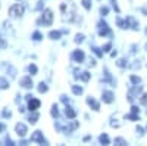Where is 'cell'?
Wrapping results in <instances>:
<instances>
[{"mask_svg": "<svg viewBox=\"0 0 147 146\" xmlns=\"http://www.w3.org/2000/svg\"><path fill=\"white\" fill-rule=\"evenodd\" d=\"M43 6H44V2L43 0H40V2H37V6L34 10H43Z\"/></svg>", "mask_w": 147, "mask_h": 146, "instance_id": "obj_30", "label": "cell"}, {"mask_svg": "<svg viewBox=\"0 0 147 146\" xmlns=\"http://www.w3.org/2000/svg\"><path fill=\"white\" fill-rule=\"evenodd\" d=\"M100 14H102V15H107V14H109V7L102 6V7H100Z\"/></svg>", "mask_w": 147, "mask_h": 146, "instance_id": "obj_33", "label": "cell"}, {"mask_svg": "<svg viewBox=\"0 0 147 146\" xmlns=\"http://www.w3.org/2000/svg\"><path fill=\"white\" fill-rule=\"evenodd\" d=\"M90 77H91V74H90L88 71H82L81 74H80V78H81L84 83H87V81L90 80Z\"/></svg>", "mask_w": 147, "mask_h": 146, "instance_id": "obj_15", "label": "cell"}, {"mask_svg": "<svg viewBox=\"0 0 147 146\" xmlns=\"http://www.w3.org/2000/svg\"><path fill=\"white\" fill-rule=\"evenodd\" d=\"M97 27H99V35L100 37H106V35H110V33H112L105 21H100L99 24H97Z\"/></svg>", "mask_w": 147, "mask_h": 146, "instance_id": "obj_3", "label": "cell"}, {"mask_svg": "<svg viewBox=\"0 0 147 146\" xmlns=\"http://www.w3.org/2000/svg\"><path fill=\"white\" fill-rule=\"evenodd\" d=\"M90 139H91V137H90V136H85V137H84V142H88V140H90Z\"/></svg>", "mask_w": 147, "mask_h": 146, "instance_id": "obj_46", "label": "cell"}, {"mask_svg": "<svg viewBox=\"0 0 147 146\" xmlns=\"http://www.w3.org/2000/svg\"><path fill=\"white\" fill-rule=\"evenodd\" d=\"M60 101H62L63 103H66V105H68V102H69V101H68V97H66L65 94H62V96H60Z\"/></svg>", "mask_w": 147, "mask_h": 146, "instance_id": "obj_37", "label": "cell"}, {"mask_svg": "<svg viewBox=\"0 0 147 146\" xmlns=\"http://www.w3.org/2000/svg\"><path fill=\"white\" fill-rule=\"evenodd\" d=\"M102 101L105 102V103H112L113 102V93L112 92H103L102 93Z\"/></svg>", "mask_w": 147, "mask_h": 146, "instance_id": "obj_10", "label": "cell"}, {"mask_svg": "<svg viewBox=\"0 0 147 146\" xmlns=\"http://www.w3.org/2000/svg\"><path fill=\"white\" fill-rule=\"evenodd\" d=\"M2 115H3V118H10V117H12V112H10V111H7V109H3Z\"/></svg>", "mask_w": 147, "mask_h": 146, "instance_id": "obj_31", "label": "cell"}, {"mask_svg": "<svg viewBox=\"0 0 147 146\" xmlns=\"http://www.w3.org/2000/svg\"><path fill=\"white\" fill-rule=\"evenodd\" d=\"M66 7H68V3H62V5H60V12H62V14H65Z\"/></svg>", "mask_w": 147, "mask_h": 146, "instance_id": "obj_36", "label": "cell"}, {"mask_svg": "<svg viewBox=\"0 0 147 146\" xmlns=\"http://www.w3.org/2000/svg\"><path fill=\"white\" fill-rule=\"evenodd\" d=\"M24 6L22 5H13V6H10L9 7V15L12 18H18V16H22L24 15Z\"/></svg>", "mask_w": 147, "mask_h": 146, "instance_id": "obj_1", "label": "cell"}, {"mask_svg": "<svg viewBox=\"0 0 147 146\" xmlns=\"http://www.w3.org/2000/svg\"><path fill=\"white\" fill-rule=\"evenodd\" d=\"M41 22L44 24L46 27H50L52 22H53V12L50 9H46L43 12V16H41Z\"/></svg>", "mask_w": 147, "mask_h": 146, "instance_id": "obj_2", "label": "cell"}, {"mask_svg": "<svg viewBox=\"0 0 147 146\" xmlns=\"http://www.w3.org/2000/svg\"><path fill=\"white\" fill-rule=\"evenodd\" d=\"M140 103L141 105H147V94L144 93L143 96H141V99H140Z\"/></svg>", "mask_w": 147, "mask_h": 146, "instance_id": "obj_34", "label": "cell"}, {"mask_svg": "<svg viewBox=\"0 0 147 146\" xmlns=\"http://www.w3.org/2000/svg\"><path fill=\"white\" fill-rule=\"evenodd\" d=\"M40 105H41V102L38 99H35V97H32V99L28 101V109L30 111H37V109L40 108Z\"/></svg>", "mask_w": 147, "mask_h": 146, "instance_id": "obj_8", "label": "cell"}, {"mask_svg": "<svg viewBox=\"0 0 147 146\" xmlns=\"http://www.w3.org/2000/svg\"><path fill=\"white\" fill-rule=\"evenodd\" d=\"M110 3H112V6H113V9L118 12V14H119V12H121V9H119V6H118V3H116V0H110Z\"/></svg>", "mask_w": 147, "mask_h": 146, "instance_id": "obj_32", "label": "cell"}, {"mask_svg": "<svg viewBox=\"0 0 147 146\" xmlns=\"http://www.w3.org/2000/svg\"><path fill=\"white\" fill-rule=\"evenodd\" d=\"M49 37H50L52 40H59L60 37H62V31H50L49 33Z\"/></svg>", "mask_w": 147, "mask_h": 146, "instance_id": "obj_14", "label": "cell"}, {"mask_svg": "<svg viewBox=\"0 0 147 146\" xmlns=\"http://www.w3.org/2000/svg\"><path fill=\"white\" fill-rule=\"evenodd\" d=\"M141 90H143V87L138 86V84H136V86H134L132 89H129V92H128V94H127L128 102H134V99H136V94H138Z\"/></svg>", "mask_w": 147, "mask_h": 146, "instance_id": "obj_4", "label": "cell"}, {"mask_svg": "<svg viewBox=\"0 0 147 146\" xmlns=\"http://www.w3.org/2000/svg\"><path fill=\"white\" fill-rule=\"evenodd\" d=\"M37 90H38L40 93H46V92L49 90V87H47V84H46V83H40V84H38V87H37Z\"/></svg>", "mask_w": 147, "mask_h": 146, "instance_id": "obj_20", "label": "cell"}, {"mask_svg": "<svg viewBox=\"0 0 147 146\" xmlns=\"http://www.w3.org/2000/svg\"><path fill=\"white\" fill-rule=\"evenodd\" d=\"M30 99H32V96H31V94H27V96H25V101H30Z\"/></svg>", "mask_w": 147, "mask_h": 146, "instance_id": "obj_44", "label": "cell"}, {"mask_svg": "<svg viewBox=\"0 0 147 146\" xmlns=\"http://www.w3.org/2000/svg\"><path fill=\"white\" fill-rule=\"evenodd\" d=\"M52 117H55V118L59 117V111H57V105H56V103L52 106Z\"/></svg>", "mask_w": 147, "mask_h": 146, "instance_id": "obj_25", "label": "cell"}, {"mask_svg": "<svg viewBox=\"0 0 147 146\" xmlns=\"http://www.w3.org/2000/svg\"><path fill=\"white\" fill-rule=\"evenodd\" d=\"M5 142H6V145H9V146H12V145H13L12 139H9V137H6V139H5Z\"/></svg>", "mask_w": 147, "mask_h": 146, "instance_id": "obj_40", "label": "cell"}, {"mask_svg": "<svg viewBox=\"0 0 147 146\" xmlns=\"http://www.w3.org/2000/svg\"><path fill=\"white\" fill-rule=\"evenodd\" d=\"M40 118V114H38V111H31V115L28 117V121L31 124H35L37 123V120Z\"/></svg>", "mask_w": 147, "mask_h": 146, "instance_id": "obj_13", "label": "cell"}, {"mask_svg": "<svg viewBox=\"0 0 147 146\" xmlns=\"http://www.w3.org/2000/svg\"><path fill=\"white\" fill-rule=\"evenodd\" d=\"M87 103L91 106V109H93V111H100V105H99V102H97L96 99H94V97H87Z\"/></svg>", "mask_w": 147, "mask_h": 146, "instance_id": "obj_11", "label": "cell"}, {"mask_svg": "<svg viewBox=\"0 0 147 146\" xmlns=\"http://www.w3.org/2000/svg\"><path fill=\"white\" fill-rule=\"evenodd\" d=\"M116 65H118L119 68H125V67H127V59H119L118 62H116Z\"/></svg>", "mask_w": 147, "mask_h": 146, "instance_id": "obj_27", "label": "cell"}, {"mask_svg": "<svg viewBox=\"0 0 147 146\" xmlns=\"http://www.w3.org/2000/svg\"><path fill=\"white\" fill-rule=\"evenodd\" d=\"M3 130H5V126H3V124H2V123H0V133H2V131H3Z\"/></svg>", "mask_w": 147, "mask_h": 146, "instance_id": "obj_45", "label": "cell"}, {"mask_svg": "<svg viewBox=\"0 0 147 146\" xmlns=\"http://www.w3.org/2000/svg\"><path fill=\"white\" fill-rule=\"evenodd\" d=\"M19 84H21V87H24V89H32V80H31L30 75L22 77L21 81H19Z\"/></svg>", "mask_w": 147, "mask_h": 146, "instance_id": "obj_7", "label": "cell"}, {"mask_svg": "<svg viewBox=\"0 0 147 146\" xmlns=\"http://www.w3.org/2000/svg\"><path fill=\"white\" fill-rule=\"evenodd\" d=\"M141 12L144 15H147V6H144V7H141Z\"/></svg>", "mask_w": 147, "mask_h": 146, "instance_id": "obj_43", "label": "cell"}, {"mask_svg": "<svg viewBox=\"0 0 147 146\" xmlns=\"http://www.w3.org/2000/svg\"><path fill=\"white\" fill-rule=\"evenodd\" d=\"M84 39H85L84 34H77V35H75V43H82Z\"/></svg>", "mask_w": 147, "mask_h": 146, "instance_id": "obj_28", "label": "cell"}, {"mask_svg": "<svg viewBox=\"0 0 147 146\" xmlns=\"http://www.w3.org/2000/svg\"><path fill=\"white\" fill-rule=\"evenodd\" d=\"M82 87L81 86H72V93L74 94H77V96H80V94H82Z\"/></svg>", "mask_w": 147, "mask_h": 146, "instance_id": "obj_18", "label": "cell"}, {"mask_svg": "<svg viewBox=\"0 0 147 146\" xmlns=\"http://www.w3.org/2000/svg\"><path fill=\"white\" fill-rule=\"evenodd\" d=\"M65 115L69 118V120H74V118H75L77 117V112L75 111H74V108H71V106H65Z\"/></svg>", "mask_w": 147, "mask_h": 146, "instance_id": "obj_12", "label": "cell"}, {"mask_svg": "<svg viewBox=\"0 0 147 146\" xmlns=\"http://www.w3.org/2000/svg\"><path fill=\"white\" fill-rule=\"evenodd\" d=\"M115 145L125 146V145H128V143H127V140H125V139H122V137H116V139H115Z\"/></svg>", "mask_w": 147, "mask_h": 146, "instance_id": "obj_23", "label": "cell"}, {"mask_svg": "<svg viewBox=\"0 0 147 146\" xmlns=\"http://www.w3.org/2000/svg\"><path fill=\"white\" fill-rule=\"evenodd\" d=\"M15 131L18 133V136L24 137V136L27 134V126H25V124H22V123H19V124L15 126Z\"/></svg>", "mask_w": 147, "mask_h": 146, "instance_id": "obj_9", "label": "cell"}, {"mask_svg": "<svg viewBox=\"0 0 147 146\" xmlns=\"http://www.w3.org/2000/svg\"><path fill=\"white\" fill-rule=\"evenodd\" d=\"M125 120L138 121V120H140V117H138V114H136V112H131V114H127V115H125Z\"/></svg>", "mask_w": 147, "mask_h": 146, "instance_id": "obj_16", "label": "cell"}, {"mask_svg": "<svg viewBox=\"0 0 147 146\" xmlns=\"http://www.w3.org/2000/svg\"><path fill=\"white\" fill-rule=\"evenodd\" d=\"M88 65H90V67H96V60H94V59H90Z\"/></svg>", "mask_w": 147, "mask_h": 146, "instance_id": "obj_42", "label": "cell"}, {"mask_svg": "<svg viewBox=\"0 0 147 146\" xmlns=\"http://www.w3.org/2000/svg\"><path fill=\"white\" fill-rule=\"evenodd\" d=\"M71 58L75 60V62H78V64H82L84 62V59H85V55H84V52L82 50H74L72 52V55H71Z\"/></svg>", "mask_w": 147, "mask_h": 146, "instance_id": "obj_6", "label": "cell"}, {"mask_svg": "<svg viewBox=\"0 0 147 146\" xmlns=\"http://www.w3.org/2000/svg\"><path fill=\"white\" fill-rule=\"evenodd\" d=\"M91 50L96 53V56H99V58H102V56H103V53H105V52H102L103 49H99V47H96V46H93V47H91Z\"/></svg>", "mask_w": 147, "mask_h": 146, "instance_id": "obj_21", "label": "cell"}, {"mask_svg": "<svg viewBox=\"0 0 147 146\" xmlns=\"http://www.w3.org/2000/svg\"><path fill=\"white\" fill-rule=\"evenodd\" d=\"M99 142H100L102 145H109V137H107V134H106V133L100 134V137H99Z\"/></svg>", "mask_w": 147, "mask_h": 146, "instance_id": "obj_17", "label": "cell"}, {"mask_svg": "<svg viewBox=\"0 0 147 146\" xmlns=\"http://www.w3.org/2000/svg\"><path fill=\"white\" fill-rule=\"evenodd\" d=\"M140 81H141L140 77H137V75H131V83H132V84H140Z\"/></svg>", "mask_w": 147, "mask_h": 146, "instance_id": "obj_29", "label": "cell"}, {"mask_svg": "<svg viewBox=\"0 0 147 146\" xmlns=\"http://www.w3.org/2000/svg\"><path fill=\"white\" fill-rule=\"evenodd\" d=\"M137 133H138V136H143V134H144V130L138 126V127H137Z\"/></svg>", "mask_w": 147, "mask_h": 146, "instance_id": "obj_38", "label": "cell"}, {"mask_svg": "<svg viewBox=\"0 0 147 146\" xmlns=\"http://www.w3.org/2000/svg\"><path fill=\"white\" fill-rule=\"evenodd\" d=\"M6 46H7V43H6L2 37H0V47H6Z\"/></svg>", "mask_w": 147, "mask_h": 146, "instance_id": "obj_39", "label": "cell"}, {"mask_svg": "<svg viewBox=\"0 0 147 146\" xmlns=\"http://www.w3.org/2000/svg\"><path fill=\"white\" fill-rule=\"evenodd\" d=\"M110 47H112V43H106V44L103 46V52H109Z\"/></svg>", "mask_w": 147, "mask_h": 146, "instance_id": "obj_35", "label": "cell"}, {"mask_svg": "<svg viewBox=\"0 0 147 146\" xmlns=\"http://www.w3.org/2000/svg\"><path fill=\"white\" fill-rule=\"evenodd\" d=\"M43 39V35H41V33H38V31H35L34 34H32V40L34 41H40Z\"/></svg>", "mask_w": 147, "mask_h": 146, "instance_id": "obj_24", "label": "cell"}, {"mask_svg": "<svg viewBox=\"0 0 147 146\" xmlns=\"http://www.w3.org/2000/svg\"><path fill=\"white\" fill-rule=\"evenodd\" d=\"M131 112H136V114H138V108H137V106H131Z\"/></svg>", "mask_w": 147, "mask_h": 146, "instance_id": "obj_41", "label": "cell"}, {"mask_svg": "<svg viewBox=\"0 0 147 146\" xmlns=\"http://www.w3.org/2000/svg\"><path fill=\"white\" fill-rule=\"evenodd\" d=\"M146 50H147V44H146Z\"/></svg>", "mask_w": 147, "mask_h": 146, "instance_id": "obj_47", "label": "cell"}, {"mask_svg": "<svg viewBox=\"0 0 147 146\" xmlns=\"http://www.w3.org/2000/svg\"><path fill=\"white\" fill-rule=\"evenodd\" d=\"M9 87V81L6 80V78H3V77H0V89H7Z\"/></svg>", "mask_w": 147, "mask_h": 146, "instance_id": "obj_19", "label": "cell"}, {"mask_svg": "<svg viewBox=\"0 0 147 146\" xmlns=\"http://www.w3.org/2000/svg\"><path fill=\"white\" fill-rule=\"evenodd\" d=\"M28 71H30V74H32V75H35L37 72H38V68H37V65H34V64H31L30 67H28Z\"/></svg>", "mask_w": 147, "mask_h": 146, "instance_id": "obj_22", "label": "cell"}, {"mask_svg": "<svg viewBox=\"0 0 147 146\" xmlns=\"http://www.w3.org/2000/svg\"><path fill=\"white\" fill-rule=\"evenodd\" d=\"M31 140H32V142H37V143H40V145H47L46 139L43 137V133H41L40 130H37V131H34V133H32Z\"/></svg>", "mask_w": 147, "mask_h": 146, "instance_id": "obj_5", "label": "cell"}, {"mask_svg": "<svg viewBox=\"0 0 147 146\" xmlns=\"http://www.w3.org/2000/svg\"><path fill=\"white\" fill-rule=\"evenodd\" d=\"M81 3H82V6L87 9V10L91 9V2H90V0H81Z\"/></svg>", "mask_w": 147, "mask_h": 146, "instance_id": "obj_26", "label": "cell"}]
</instances>
